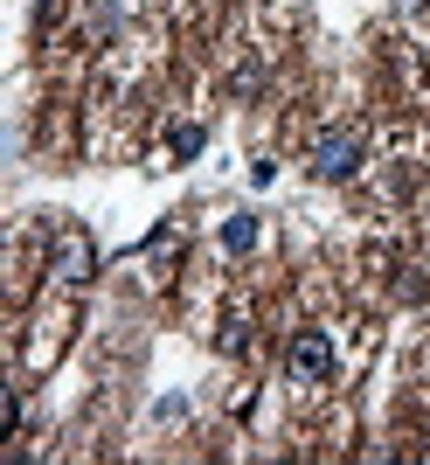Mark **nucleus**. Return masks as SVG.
Instances as JSON below:
<instances>
[{"instance_id":"1","label":"nucleus","mask_w":430,"mask_h":465,"mask_svg":"<svg viewBox=\"0 0 430 465\" xmlns=\"http://www.w3.org/2000/svg\"><path fill=\"white\" fill-rule=\"evenodd\" d=\"M361 153H368L361 125H327V133L313 139V174L319 181H354L361 174Z\"/></svg>"},{"instance_id":"4","label":"nucleus","mask_w":430,"mask_h":465,"mask_svg":"<svg viewBox=\"0 0 430 465\" xmlns=\"http://www.w3.org/2000/svg\"><path fill=\"white\" fill-rule=\"evenodd\" d=\"M222 251H257V215H230V223H222Z\"/></svg>"},{"instance_id":"3","label":"nucleus","mask_w":430,"mask_h":465,"mask_svg":"<svg viewBox=\"0 0 430 465\" xmlns=\"http://www.w3.org/2000/svg\"><path fill=\"white\" fill-rule=\"evenodd\" d=\"M285 369H292L298 382H327V375H333V333H319V327L292 333V348H285Z\"/></svg>"},{"instance_id":"5","label":"nucleus","mask_w":430,"mask_h":465,"mask_svg":"<svg viewBox=\"0 0 430 465\" xmlns=\"http://www.w3.org/2000/svg\"><path fill=\"white\" fill-rule=\"evenodd\" d=\"M201 146H209V133H201V125H174V133H167V153H174V160H195Z\"/></svg>"},{"instance_id":"2","label":"nucleus","mask_w":430,"mask_h":465,"mask_svg":"<svg viewBox=\"0 0 430 465\" xmlns=\"http://www.w3.org/2000/svg\"><path fill=\"white\" fill-rule=\"evenodd\" d=\"M49 272H56L63 285H91V278H98V243H91L83 223H63V230L49 236Z\"/></svg>"}]
</instances>
